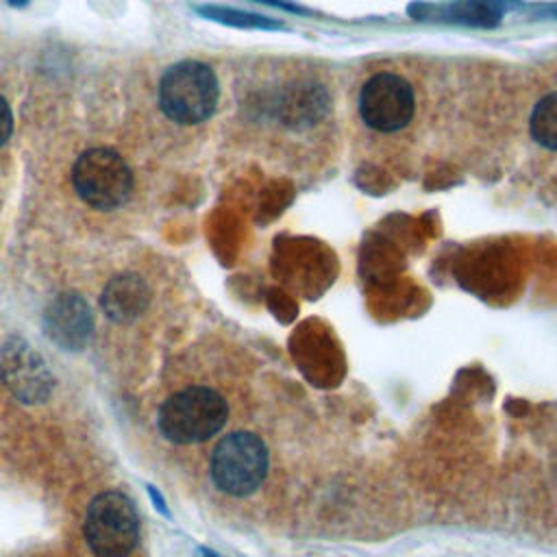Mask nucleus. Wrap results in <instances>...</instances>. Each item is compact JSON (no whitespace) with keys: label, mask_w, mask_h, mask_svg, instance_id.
I'll use <instances>...</instances> for the list:
<instances>
[{"label":"nucleus","mask_w":557,"mask_h":557,"mask_svg":"<svg viewBox=\"0 0 557 557\" xmlns=\"http://www.w3.org/2000/svg\"><path fill=\"white\" fill-rule=\"evenodd\" d=\"M72 185L85 205L113 211L131 198L135 178L117 150L98 146L78 154L72 168Z\"/></svg>","instance_id":"5"},{"label":"nucleus","mask_w":557,"mask_h":557,"mask_svg":"<svg viewBox=\"0 0 557 557\" xmlns=\"http://www.w3.org/2000/svg\"><path fill=\"white\" fill-rule=\"evenodd\" d=\"M531 139L550 152H557V91L542 96L529 115Z\"/></svg>","instance_id":"11"},{"label":"nucleus","mask_w":557,"mask_h":557,"mask_svg":"<svg viewBox=\"0 0 557 557\" xmlns=\"http://www.w3.org/2000/svg\"><path fill=\"white\" fill-rule=\"evenodd\" d=\"M159 109L163 115L181 126H196L207 122L220 102V81L211 65L183 59L172 63L157 87Z\"/></svg>","instance_id":"1"},{"label":"nucleus","mask_w":557,"mask_h":557,"mask_svg":"<svg viewBox=\"0 0 557 557\" xmlns=\"http://www.w3.org/2000/svg\"><path fill=\"white\" fill-rule=\"evenodd\" d=\"M150 296V287L139 274L124 272L109 278L100 296V307L109 320L126 324L137 320L148 309Z\"/></svg>","instance_id":"9"},{"label":"nucleus","mask_w":557,"mask_h":557,"mask_svg":"<svg viewBox=\"0 0 557 557\" xmlns=\"http://www.w3.org/2000/svg\"><path fill=\"white\" fill-rule=\"evenodd\" d=\"M46 335L65 350H81L94 331V315L78 294H59L44 313Z\"/></svg>","instance_id":"8"},{"label":"nucleus","mask_w":557,"mask_h":557,"mask_svg":"<svg viewBox=\"0 0 557 557\" xmlns=\"http://www.w3.org/2000/svg\"><path fill=\"white\" fill-rule=\"evenodd\" d=\"M13 133V111L9 102L0 96V148L11 139Z\"/></svg>","instance_id":"13"},{"label":"nucleus","mask_w":557,"mask_h":557,"mask_svg":"<svg viewBox=\"0 0 557 557\" xmlns=\"http://www.w3.org/2000/svg\"><path fill=\"white\" fill-rule=\"evenodd\" d=\"M357 111L370 131L383 135L400 133L416 117V89L396 72L372 74L359 89Z\"/></svg>","instance_id":"6"},{"label":"nucleus","mask_w":557,"mask_h":557,"mask_svg":"<svg viewBox=\"0 0 557 557\" xmlns=\"http://www.w3.org/2000/svg\"><path fill=\"white\" fill-rule=\"evenodd\" d=\"M202 555H205V557H222V555H218V553H213V550H202Z\"/></svg>","instance_id":"16"},{"label":"nucleus","mask_w":557,"mask_h":557,"mask_svg":"<svg viewBox=\"0 0 557 557\" xmlns=\"http://www.w3.org/2000/svg\"><path fill=\"white\" fill-rule=\"evenodd\" d=\"M0 376L22 403H44L52 389V379L41 355L22 337H11L2 346Z\"/></svg>","instance_id":"7"},{"label":"nucleus","mask_w":557,"mask_h":557,"mask_svg":"<svg viewBox=\"0 0 557 557\" xmlns=\"http://www.w3.org/2000/svg\"><path fill=\"white\" fill-rule=\"evenodd\" d=\"M257 2H265V4H272V7H278V9H287V11H302L300 7L292 4V2H285V0H257Z\"/></svg>","instance_id":"14"},{"label":"nucleus","mask_w":557,"mask_h":557,"mask_svg":"<svg viewBox=\"0 0 557 557\" xmlns=\"http://www.w3.org/2000/svg\"><path fill=\"white\" fill-rule=\"evenodd\" d=\"M228 420L226 398L207 385H191L168 396L157 413L161 435L174 444H198L218 435Z\"/></svg>","instance_id":"2"},{"label":"nucleus","mask_w":557,"mask_h":557,"mask_svg":"<svg viewBox=\"0 0 557 557\" xmlns=\"http://www.w3.org/2000/svg\"><path fill=\"white\" fill-rule=\"evenodd\" d=\"M4 2H7V4H11V7H17V9H20V7H26L30 0H4Z\"/></svg>","instance_id":"15"},{"label":"nucleus","mask_w":557,"mask_h":557,"mask_svg":"<svg viewBox=\"0 0 557 557\" xmlns=\"http://www.w3.org/2000/svg\"><path fill=\"white\" fill-rule=\"evenodd\" d=\"M194 11L211 22H220L226 26H235V28H263V30H281L285 28L283 22L259 15V13H250V11H242V9H233V7H224V4H196Z\"/></svg>","instance_id":"12"},{"label":"nucleus","mask_w":557,"mask_h":557,"mask_svg":"<svg viewBox=\"0 0 557 557\" xmlns=\"http://www.w3.org/2000/svg\"><path fill=\"white\" fill-rule=\"evenodd\" d=\"M416 9H422L424 13H418V17H437L446 22L457 24H470V26H494L500 22L505 13L503 0H455L450 4H418Z\"/></svg>","instance_id":"10"},{"label":"nucleus","mask_w":557,"mask_h":557,"mask_svg":"<svg viewBox=\"0 0 557 557\" xmlns=\"http://www.w3.org/2000/svg\"><path fill=\"white\" fill-rule=\"evenodd\" d=\"M548 13H550V15H555V17H557V7H553V9H550V11H548Z\"/></svg>","instance_id":"17"},{"label":"nucleus","mask_w":557,"mask_h":557,"mask_svg":"<svg viewBox=\"0 0 557 557\" xmlns=\"http://www.w3.org/2000/svg\"><path fill=\"white\" fill-rule=\"evenodd\" d=\"M270 455L265 442L250 431L226 433L211 450L209 474L228 496H248L265 479Z\"/></svg>","instance_id":"3"},{"label":"nucleus","mask_w":557,"mask_h":557,"mask_svg":"<svg viewBox=\"0 0 557 557\" xmlns=\"http://www.w3.org/2000/svg\"><path fill=\"white\" fill-rule=\"evenodd\" d=\"M83 535L96 557H128L139 544V516L135 503L117 490L91 498Z\"/></svg>","instance_id":"4"}]
</instances>
